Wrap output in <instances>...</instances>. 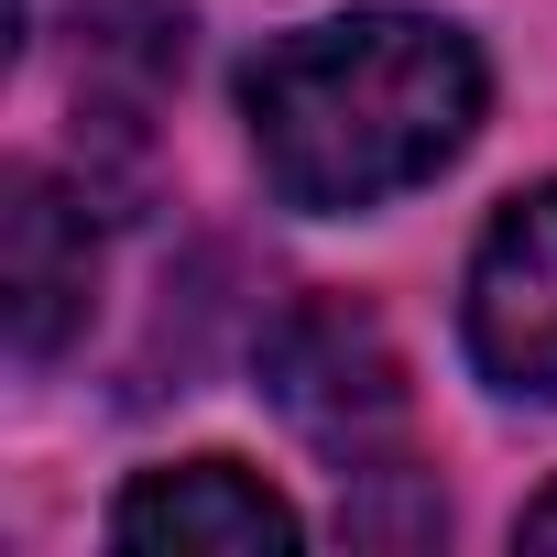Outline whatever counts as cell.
<instances>
[{"mask_svg": "<svg viewBox=\"0 0 557 557\" xmlns=\"http://www.w3.org/2000/svg\"><path fill=\"white\" fill-rule=\"evenodd\" d=\"M481 88L492 77L459 23L339 12V23H307L251 55L240 121H251L262 186L285 208L350 219V208H383V197L426 186L437 164H459V143L481 132Z\"/></svg>", "mask_w": 557, "mask_h": 557, "instance_id": "6da1fadb", "label": "cell"}, {"mask_svg": "<svg viewBox=\"0 0 557 557\" xmlns=\"http://www.w3.org/2000/svg\"><path fill=\"white\" fill-rule=\"evenodd\" d=\"M88 88H110L121 110H153V88L186 66V12L175 0H88Z\"/></svg>", "mask_w": 557, "mask_h": 557, "instance_id": "8992f818", "label": "cell"}, {"mask_svg": "<svg viewBox=\"0 0 557 557\" xmlns=\"http://www.w3.org/2000/svg\"><path fill=\"white\" fill-rule=\"evenodd\" d=\"M88 285H99L88 208L45 164H12V186H0V318H12V361H55L88 329Z\"/></svg>", "mask_w": 557, "mask_h": 557, "instance_id": "277c9868", "label": "cell"}, {"mask_svg": "<svg viewBox=\"0 0 557 557\" xmlns=\"http://www.w3.org/2000/svg\"><path fill=\"white\" fill-rule=\"evenodd\" d=\"M470 361L492 394H524V405H557V186H524L503 197V219L481 230L470 251Z\"/></svg>", "mask_w": 557, "mask_h": 557, "instance_id": "3957f363", "label": "cell"}, {"mask_svg": "<svg viewBox=\"0 0 557 557\" xmlns=\"http://www.w3.org/2000/svg\"><path fill=\"white\" fill-rule=\"evenodd\" d=\"M448 513H437V492H405L394 503V470H350V503H339V535L350 546H416V535H437Z\"/></svg>", "mask_w": 557, "mask_h": 557, "instance_id": "52a82bcc", "label": "cell"}, {"mask_svg": "<svg viewBox=\"0 0 557 557\" xmlns=\"http://www.w3.org/2000/svg\"><path fill=\"white\" fill-rule=\"evenodd\" d=\"M513 535H524V546H557V492H535V503H524V524H513Z\"/></svg>", "mask_w": 557, "mask_h": 557, "instance_id": "ba28073f", "label": "cell"}, {"mask_svg": "<svg viewBox=\"0 0 557 557\" xmlns=\"http://www.w3.org/2000/svg\"><path fill=\"white\" fill-rule=\"evenodd\" d=\"M296 535H307L296 503L240 459H175L110 503V546H153V557H285Z\"/></svg>", "mask_w": 557, "mask_h": 557, "instance_id": "5b68a950", "label": "cell"}, {"mask_svg": "<svg viewBox=\"0 0 557 557\" xmlns=\"http://www.w3.org/2000/svg\"><path fill=\"white\" fill-rule=\"evenodd\" d=\"M262 394H273V416H285L318 459H339V470H372L405 437V361H394L383 318L350 307V296H307V307L273 318Z\"/></svg>", "mask_w": 557, "mask_h": 557, "instance_id": "7a4b0ae2", "label": "cell"}]
</instances>
